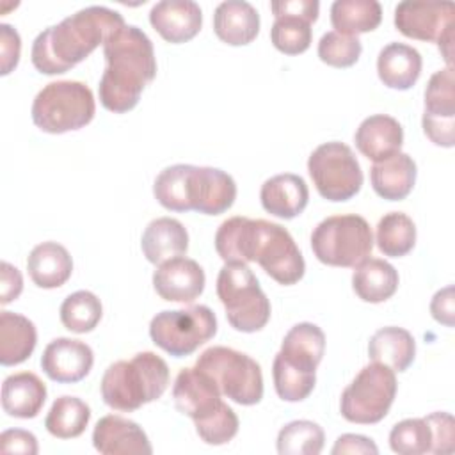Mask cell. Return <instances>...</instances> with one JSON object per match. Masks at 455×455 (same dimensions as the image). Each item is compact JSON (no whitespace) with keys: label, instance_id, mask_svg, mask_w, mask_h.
Returning <instances> with one entry per match:
<instances>
[{"label":"cell","instance_id":"obj_1","mask_svg":"<svg viewBox=\"0 0 455 455\" xmlns=\"http://www.w3.org/2000/svg\"><path fill=\"white\" fill-rule=\"evenodd\" d=\"M215 251L224 263L256 261L279 284L290 286L302 279L306 263L291 235L265 219L231 217L215 233Z\"/></svg>","mask_w":455,"mask_h":455},{"label":"cell","instance_id":"obj_2","mask_svg":"<svg viewBox=\"0 0 455 455\" xmlns=\"http://www.w3.org/2000/svg\"><path fill=\"white\" fill-rule=\"evenodd\" d=\"M123 16L103 5H91L37 34L30 59L44 75H60L89 57L110 34L124 27Z\"/></svg>","mask_w":455,"mask_h":455},{"label":"cell","instance_id":"obj_3","mask_svg":"<svg viewBox=\"0 0 455 455\" xmlns=\"http://www.w3.org/2000/svg\"><path fill=\"white\" fill-rule=\"evenodd\" d=\"M107 68L100 78V103L114 112L132 110L144 87L156 76L151 39L135 25H124L103 43Z\"/></svg>","mask_w":455,"mask_h":455},{"label":"cell","instance_id":"obj_4","mask_svg":"<svg viewBox=\"0 0 455 455\" xmlns=\"http://www.w3.org/2000/svg\"><path fill=\"white\" fill-rule=\"evenodd\" d=\"M155 199L167 210L219 215L236 199L235 180L217 167L190 164L169 165L153 183Z\"/></svg>","mask_w":455,"mask_h":455},{"label":"cell","instance_id":"obj_5","mask_svg":"<svg viewBox=\"0 0 455 455\" xmlns=\"http://www.w3.org/2000/svg\"><path fill=\"white\" fill-rule=\"evenodd\" d=\"M325 350L323 331L309 322L293 325L274 357V387L284 402H302L311 395L316 382V366Z\"/></svg>","mask_w":455,"mask_h":455},{"label":"cell","instance_id":"obj_6","mask_svg":"<svg viewBox=\"0 0 455 455\" xmlns=\"http://www.w3.org/2000/svg\"><path fill=\"white\" fill-rule=\"evenodd\" d=\"M169 366L155 352H139L130 361L112 363L101 379L103 402L121 412H133L164 395Z\"/></svg>","mask_w":455,"mask_h":455},{"label":"cell","instance_id":"obj_7","mask_svg":"<svg viewBox=\"0 0 455 455\" xmlns=\"http://www.w3.org/2000/svg\"><path fill=\"white\" fill-rule=\"evenodd\" d=\"M96 112L92 91L78 80L46 84L34 98L32 121L46 133H66L89 124Z\"/></svg>","mask_w":455,"mask_h":455},{"label":"cell","instance_id":"obj_8","mask_svg":"<svg viewBox=\"0 0 455 455\" xmlns=\"http://www.w3.org/2000/svg\"><path fill=\"white\" fill-rule=\"evenodd\" d=\"M217 295L229 325L240 332L261 331L270 320V302L247 263H224L217 277Z\"/></svg>","mask_w":455,"mask_h":455},{"label":"cell","instance_id":"obj_9","mask_svg":"<svg viewBox=\"0 0 455 455\" xmlns=\"http://www.w3.org/2000/svg\"><path fill=\"white\" fill-rule=\"evenodd\" d=\"M311 249L323 265L355 267L371 254V228L355 213L327 217L313 229Z\"/></svg>","mask_w":455,"mask_h":455},{"label":"cell","instance_id":"obj_10","mask_svg":"<svg viewBox=\"0 0 455 455\" xmlns=\"http://www.w3.org/2000/svg\"><path fill=\"white\" fill-rule=\"evenodd\" d=\"M196 368L208 373L220 393L240 405H254L263 398L261 368L243 352L210 347L197 357Z\"/></svg>","mask_w":455,"mask_h":455},{"label":"cell","instance_id":"obj_11","mask_svg":"<svg viewBox=\"0 0 455 455\" xmlns=\"http://www.w3.org/2000/svg\"><path fill=\"white\" fill-rule=\"evenodd\" d=\"M395 371L380 363L364 366L343 389L339 412L350 423L373 425L384 419L395 402Z\"/></svg>","mask_w":455,"mask_h":455},{"label":"cell","instance_id":"obj_12","mask_svg":"<svg viewBox=\"0 0 455 455\" xmlns=\"http://www.w3.org/2000/svg\"><path fill=\"white\" fill-rule=\"evenodd\" d=\"M217 334V318L208 306L165 309L149 323V336L156 347L174 357L194 354Z\"/></svg>","mask_w":455,"mask_h":455},{"label":"cell","instance_id":"obj_13","mask_svg":"<svg viewBox=\"0 0 455 455\" xmlns=\"http://www.w3.org/2000/svg\"><path fill=\"white\" fill-rule=\"evenodd\" d=\"M307 172L327 201H348L363 187V171L354 151L338 140L320 144L309 155Z\"/></svg>","mask_w":455,"mask_h":455},{"label":"cell","instance_id":"obj_14","mask_svg":"<svg viewBox=\"0 0 455 455\" xmlns=\"http://www.w3.org/2000/svg\"><path fill=\"white\" fill-rule=\"evenodd\" d=\"M453 2L405 0L395 7V27L405 37L437 43L448 68H451L453 53Z\"/></svg>","mask_w":455,"mask_h":455},{"label":"cell","instance_id":"obj_15","mask_svg":"<svg viewBox=\"0 0 455 455\" xmlns=\"http://www.w3.org/2000/svg\"><path fill=\"white\" fill-rule=\"evenodd\" d=\"M425 135L441 148L455 144V78L453 68L435 71L425 89V112L421 117Z\"/></svg>","mask_w":455,"mask_h":455},{"label":"cell","instance_id":"obj_16","mask_svg":"<svg viewBox=\"0 0 455 455\" xmlns=\"http://www.w3.org/2000/svg\"><path fill=\"white\" fill-rule=\"evenodd\" d=\"M220 395L213 379L196 366L181 368L172 386L176 409L192 418L194 425L210 419L224 407Z\"/></svg>","mask_w":455,"mask_h":455},{"label":"cell","instance_id":"obj_17","mask_svg":"<svg viewBox=\"0 0 455 455\" xmlns=\"http://www.w3.org/2000/svg\"><path fill=\"white\" fill-rule=\"evenodd\" d=\"M204 270L196 259L176 256L158 265L153 274L155 291L169 302L190 304L204 290Z\"/></svg>","mask_w":455,"mask_h":455},{"label":"cell","instance_id":"obj_18","mask_svg":"<svg viewBox=\"0 0 455 455\" xmlns=\"http://www.w3.org/2000/svg\"><path fill=\"white\" fill-rule=\"evenodd\" d=\"M92 348L71 338H57L50 341L41 355V368L48 379L60 384L82 380L92 368Z\"/></svg>","mask_w":455,"mask_h":455},{"label":"cell","instance_id":"obj_19","mask_svg":"<svg viewBox=\"0 0 455 455\" xmlns=\"http://www.w3.org/2000/svg\"><path fill=\"white\" fill-rule=\"evenodd\" d=\"M92 444L103 455H149L153 453L146 432L132 419L108 414L92 430Z\"/></svg>","mask_w":455,"mask_h":455},{"label":"cell","instance_id":"obj_20","mask_svg":"<svg viewBox=\"0 0 455 455\" xmlns=\"http://www.w3.org/2000/svg\"><path fill=\"white\" fill-rule=\"evenodd\" d=\"M149 23L165 41L178 44L197 36L203 12L192 0H162L151 7Z\"/></svg>","mask_w":455,"mask_h":455},{"label":"cell","instance_id":"obj_21","mask_svg":"<svg viewBox=\"0 0 455 455\" xmlns=\"http://www.w3.org/2000/svg\"><path fill=\"white\" fill-rule=\"evenodd\" d=\"M354 142L361 155L377 164L400 153L403 144V128L395 117L387 114H375L363 119L355 130Z\"/></svg>","mask_w":455,"mask_h":455},{"label":"cell","instance_id":"obj_22","mask_svg":"<svg viewBox=\"0 0 455 455\" xmlns=\"http://www.w3.org/2000/svg\"><path fill=\"white\" fill-rule=\"evenodd\" d=\"M265 212L279 219H293L304 212L309 201V188L299 174L284 172L268 178L259 190Z\"/></svg>","mask_w":455,"mask_h":455},{"label":"cell","instance_id":"obj_23","mask_svg":"<svg viewBox=\"0 0 455 455\" xmlns=\"http://www.w3.org/2000/svg\"><path fill=\"white\" fill-rule=\"evenodd\" d=\"M213 30L226 44H249L259 32V14L245 0L220 2L213 12Z\"/></svg>","mask_w":455,"mask_h":455},{"label":"cell","instance_id":"obj_24","mask_svg":"<svg viewBox=\"0 0 455 455\" xmlns=\"http://www.w3.org/2000/svg\"><path fill=\"white\" fill-rule=\"evenodd\" d=\"M421 55L405 43L386 44L377 57V73L380 82L396 91L411 89L421 75Z\"/></svg>","mask_w":455,"mask_h":455},{"label":"cell","instance_id":"obj_25","mask_svg":"<svg viewBox=\"0 0 455 455\" xmlns=\"http://www.w3.org/2000/svg\"><path fill=\"white\" fill-rule=\"evenodd\" d=\"M46 402V386L32 371L9 375L2 384V409L12 418H36Z\"/></svg>","mask_w":455,"mask_h":455},{"label":"cell","instance_id":"obj_26","mask_svg":"<svg viewBox=\"0 0 455 455\" xmlns=\"http://www.w3.org/2000/svg\"><path fill=\"white\" fill-rule=\"evenodd\" d=\"M140 249L149 263L160 265L187 252L188 233L180 220L158 217L146 226L140 238Z\"/></svg>","mask_w":455,"mask_h":455},{"label":"cell","instance_id":"obj_27","mask_svg":"<svg viewBox=\"0 0 455 455\" xmlns=\"http://www.w3.org/2000/svg\"><path fill=\"white\" fill-rule=\"evenodd\" d=\"M416 162L407 153H396L370 169L371 187L377 196L387 201L405 199L416 183Z\"/></svg>","mask_w":455,"mask_h":455},{"label":"cell","instance_id":"obj_28","mask_svg":"<svg viewBox=\"0 0 455 455\" xmlns=\"http://www.w3.org/2000/svg\"><path fill=\"white\" fill-rule=\"evenodd\" d=\"M27 270L36 286L52 290L62 286L71 277L73 259L64 245L57 242H43L30 251Z\"/></svg>","mask_w":455,"mask_h":455},{"label":"cell","instance_id":"obj_29","mask_svg":"<svg viewBox=\"0 0 455 455\" xmlns=\"http://www.w3.org/2000/svg\"><path fill=\"white\" fill-rule=\"evenodd\" d=\"M354 268L352 288L361 300L379 304L395 295L400 279L391 263L380 258H366Z\"/></svg>","mask_w":455,"mask_h":455},{"label":"cell","instance_id":"obj_30","mask_svg":"<svg viewBox=\"0 0 455 455\" xmlns=\"http://www.w3.org/2000/svg\"><path fill=\"white\" fill-rule=\"evenodd\" d=\"M368 355L373 363L386 364L393 371H405L414 361L416 341L402 327H382L370 338Z\"/></svg>","mask_w":455,"mask_h":455},{"label":"cell","instance_id":"obj_31","mask_svg":"<svg viewBox=\"0 0 455 455\" xmlns=\"http://www.w3.org/2000/svg\"><path fill=\"white\" fill-rule=\"evenodd\" d=\"M37 343L36 325L23 315L0 313V363L14 366L30 357Z\"/></svg>","mask_w":455,"mask_h":455},{"label":"cell","instance_id":"obj_32","mask_svg":"<svg viewBox=\"0 0 455 455\" xmlns=\"http://www.w3.org/2000/svg\"><path fill=\"white\" fill-rule=\"evenodd\" d=\"M382 7L377 0H336L331 5V23L339 34L357 36L380 25Z\"/></svg>","mask_w":455,"mask_h":455},{"label":"cell","instance_id":"obj_33","mask_svg":"<svg viewBox=\"0 0 455 455\" xmlns=\"http://www.w3.org/2000/svg\"><path fill=\"white\" fill-rule=\"evenodd\" d=\"M89 405L76 396L64 395L52 403L44 418V427L53 437L73 439L84 434L85 427L89 425Z\"/></svg>","mask_w":455,"mask_h":455},{"label":"cell","instance_id":"obj_34","mask_svg":"<svg viewBox=\"0 0 455 455\" xmlns=\"http://www.w3.org/2000/svg\"><path fill=\"white\" fill-rule=\"evenodd\" d=\"M375 242L384 256H405L416 243V224L403 212H389L377 224Z\"/></svg>","mask_w":455,"mask_h":455},{"label":"cell","instance_id":"obj_35","mask_svg":"<svg viewBox=\"0 0 455 455\" xmlns=\"http://www.w3.org/2000/svg\"><path fill=\"white\" fill-rule=\"evenodd\" d=\"M103 307L100 299L87 290H78L64 299L60 304L62 325L76 334L91 332L101 320Z\"/></svg>","mask_w":455,"mask_h":455},{"label":"cell","instance_id":"obj_36","mask_svg":"<svg viewBox=\"0 0 455 455\" xmlns=\"http://www.w3.org/2000/svg\"><path fill=\"white\" fill-rule=\"evenodd\" d=\"M323 430L309 419H297L284 425L277 434L279 455H318L323 448Z\"/></svg>","mask_w":455,"mask_h":455},{"label":"cell","instance_id":"obj_37","mask_svg":"<svg viewBox=\"0 0 455 455\" xmlns=\"http://www.w3.org/2000/svg\"><path fill=\"white\" fill-rule=\"evenodd\" d=\"M311 23L300 16L291 14L275 16V21L270 28L272 44L286 55H299L306 52L311 44Z\"/></svg>","mask_w":455,"mask_h":455},{"label":"cell","instance_id":"obj_38","mask_svg":"<svg viewBox=\"0 0 455 455\" xmlns=\"http://www.w3.org/2000/svg\"><path fill=\"white\" fill-rule=\"evenodd\" d=\"M389 446L400 455L430 453L432 432L425 418H407L396 423L389 432Z\"/></svg>","mask_w":455,"mask_h":455},{"label":"cell","instance_id":"obj_39","mask_svg":"<svg viewBox=\"0 0 455 455\" xmlns=\"http://www.w3.org/2000/svg\"><path fill=\"white\" fill-rule=\"evenodd\" d=\"M363 44L357 36L339 34L336 30L325 32L318 41V57L332 68H348L357 62Z\"/></svg>","mask_w":455,"mask_h":455},{"label":"cell","instance_id":"obj_40","mask_svg":"<svg viewBox=\"0 0 455 455\" xmlns=\"http://www.w3.org/2000/svg\"><path fill=\"white\" fill-rule=\"evenodd\" d=\"M196 432L206 444H226L238 432V416L228 403H224V407L210 419L196 423Z\"/></svg>","mask_w":455,"mask_h":455},{"label":"cell","instance_id":"obj_41","mask_svg":"<svg viewBox=\"0 0 455 455\" xmlns=\"http://www.w3.org/2000/svg\"><path fill=\"white\" fill-rule=\"evenodd\" d=\"M432 432L430 453H451L455 450V421L450 412H432L425 416Z\"/></svg>","mask_w":455,"mask_h":455},{"label":"cell","instance_id":"obj_42","mask_svg":"<svg viewBox=\"0 0 455 455\" xmlns=\"http://www.w3.org/2000/svg\"><path fill=\"white\" fill-rule=\"evenodd\" d=\"M21 39L16 28L7 23H0V60H2V75H9L20 60Z\"/></svg>","mask_w":455,"mask_h":455},{"label":"cell","instance_id":"obj_43","mask_svg":"<svg viewBox=\"0 0 455 455\" xmlns=\"http://www.w3.org/2000/svg\"><path fill=\"white\" fill-rule=\"evenodd\" d=\"M37 439L32 432L21 428H11L2 432L0 435V451L2 453H23L36 455L37 453Z\"/></svg>","mask_w":455,"mask_h":455},{"label":"cell","instance_id":"obj_44","mask_svg":"<svg viewBox=\"0 0 455 455\" xmlns=\"http://www.w3.org/2000/svg\"><path fill=\"white\" fill-rule=\"evenodd\" d=\"M270 9L274 16L291 14V16H300L309 23H313L318 18L320 4L316 0H275L270 4Z\"/></svg>","mask_w":455,"mask_h":455},{"label":"cell","instance_id":"obj_45","mask_svg":"<svg viewBox=\"0 0 455 455\" xmlns=\"http://www.w3.org/2000/svg\"><path fill=\"white\" fill-rule=\"evenodd\" d=\"M0 268V302L5 306L20 297L23 290V277L20 270L7 261H2Z\"/></svg>","mask_w":455,"mask_h":455},{"label":"cell","instance_id":"obj_46","mask_svg":"<svg viewBox=\"0 0 455 455\" xmlns=\"http://www.w3.org/2000/svg\"><path fill=\"white\" fill-rule=\"evenodd\" d=\"M430 313L432 316L446 325L453 327V316H455V306H453V286L448 284L443 290H439L430 302Z\"/></svg>","mask_w":455,"mask_h":455},{"label":"cell","instance_id":"obj_47","mask_svg":"<svg viewBox=\"0 0 455 455\" xmlns=\"http://www.w3.org/2000/svg\"><path fill=\"white\" fill-rule=\"evenodd\" d=\"M331 451H332V455H343V453H373V455H377L379 448L366 435L343 434L336 439Z\"/></svg>","mask_w":455,"mask_h":455}]
</instances>
